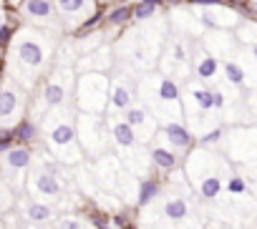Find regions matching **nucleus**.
<instances>
[{"instance_id": "obj_11", "label": "nucleus", "mask_w": 257, "mask_h": 229, "mask_svg": "<svg viewBox=\"0 0 257 229\" xmlns=\"http://www.w3.org/2000/svg\"><path fill=\"white\" fill-rule=\"evenodd\" d=\"M164 136H167V144L172 146V149H189V144H192V134H189V129H184L182 124H177V121H172V124H167L164 126Z\"/></svg>"}, {"instance_id": "obj_24", "label": "nucleus", "mask_w": 257, "mask_h": 229, "mask_svg": "<svg viewBox=\"0 0 257 229\" xmlns=\"http://www.w3.org/2000/svg\"><path fill=\"white\" fill-rule=\"evenodd\" d=\"M152 16H154V6L152 3H142V6L134 8V18H139V21H152Z\"/></svg>"}, {"instance_id": "obj_7", "label": "nucleus", "mask_w": 257, "mask_h": 229, "mask_svg": "<svg viewBox=\"0 0 257 229\" xmlns=\"http://www.w3.org/2000/svg\"><path fill=\"white\" fill-rule=\"evenodd\" d=\"M31 191H36L38 196H58L61 194V181H58V169L48 166V169H38L31 176Z\"/></svg>"}, {"instance_id": "obj_8", "label": "nucleus", "mask_w": 257, "mask_h": 229, "mask_svg": "<svg viewBox=\"0 0 257 229\" xmlns=\"http://www.w3.org/2000/svg\"><path fill=\"white\" fill-rule=\"evenodd\" d=\"M162 214H164V219H167V221L179 224V226H182L189 216H194V214H192L189 201H187L184 196H177V194H172L169 199H164V204H162Z\"/></svg>"}, {"instance_id": "obj_28", "label": "nucleus", "mask_w": 257, "mask_h": 229, "mask_svg": "<svg viewBox=\"0 0 257 229\" xmlns=\"http://www.w3.org/2000/svg\"><path fill=\"white\" fill-rule=\"evenodd\" d=\"M229 186H232L234 191H242V189H244V184H242L239 179H232V184H229Z\"/></svg>"}, {"instance_id": "obj_29", "label": "nucleus", "mask_w": 257, "mask_h": 229, "mask_svg": "<svg viewBox=\"0 0 257 229\" xmlns=\"http://www.w3.org/2000/svg\"><path fill=\"white\" fill-rule=\"evenodd\" d=\"M142 3H152V6H157V3H162V0H142Z\"/></svg>"}, {"instance_id": "obj_25", "label": "nucleus", "mask_w": 257, "mask_h": 229, "mask_svg": "<svg viewBox=\"0 0 257 229\" xmlns=\"http://www.w3.org/2000/svg\"><path fill=\"white\" fill-rule=\"evenodd\" d=\"M56 229H83V224H81L78 219H73V216H63V219L56 224Z\"/></svg>"}, {"instance_id": "obj_10", "label": "nucleus", "mask_w": 257, "mask_h": 229, "mask_svg": "<svg viewBox=\"0 0 257 229\" xmlns=\"http://www.w3.org/2000/svg\"><path fill=\"white\" fill-rule=\"evenodd\" d=\"M21 113V93L16 88H6L0 91V124H11Z\"/></svg>"}, {"instance_id": "obj_2", "label": "nucleus", "mask_w": 257, "mask_h": 229, "mask_svg": "<svg viewBox=\"0 0 257 229\" xmlns=\"http://www.w3.org/2000/svg\"><path fill=\"white\" fill-rule=\"evenodd\" d=\"M108 93H111V83L98 71H88V73H83L78 78V88H76L78 108H83L88 113H96V111H101L106 106Z\"/></svg>"}, {"instance_id": "obj_17", "label": "nucleus", "mask_w": 257, "mask_h": 229, "mask_svg": "<svg viewBox=\"0 0 257 229\" xmlns=\"http://www.w3.org/2000/svg\"><path fill=\"white\" fill-rule=\"evenodd\" d=\"M31 164V151L28 149H13L6 154V169L8 171H23Z\"/></svg>"}, {"instance_id": "obj_16", "label": "nucleus", "mask_w": 257, "mask_h": 229, "mask_svg": "<svg viewBox=\"0 0 257 229\" xmlns=\"http://www.w3.org/2000/svg\"><path fill=\"white\" fill-rule=\"evenodd\" d=\"M23 11L33 21H51L53 18V3L51 0H26Z\"/></svg>"}, {"instance_id": "obj_18", "label": "nucleus", "mask_w": 257, "mask_h": 229, "mask_svg": "<svg viewBox=\"0 0 257 229\" xmlns=\"http://www.w3.org/2000/svg\"><path fill=\"white\" fill-rule=\"evenodd\" d=\"M152 161L159 166V169H174L177 166V154L167 146H152Z\"/></svg>"}, {"instance_id": "obj_5", "label": "nucleus", "mask_w": 257, "mask_h": 229, "mask_svg": "<svg viewBox=\"0 0 257 229\" xmlns=\"http://www.w3.org/2000/svg\"><path fill=\"white\" fill-rule=\"evenodd\" d=\"M126 121L132 124V129L137 131L139 141H149L157 134V129H159V119L152 116L144 106H132L128 108L126 111Z\"/></svg>"}, {"instance_id": "obj_23", "label": "nucleus", "mask_w": 257, "mask_h": 229, "mask_svg": "<svg viewBox=\"0 0 257 229\" xmlns=\"http://www.w3.org/2000/svg\"><path fill=\"white\" fill-rule=\"evenodd\" d=\"M128 18H132V11H128L126 6H121V8H116V11L108 16V23H111V26H121V23H126Z\"/></svg>"}, {"instance_id": "obj_1", "label": "nucleus", "mask_w": 257, "mask_h": 229, "mask_svg": "<svg viewBox=\"0 0 257 229\" xmlns=\"http://www.w3.org/2000/svg\"><path fill=\"white\" fill-rule=\"evenodd\" d=\"M46 141L53 156L63 164L78 161L81 149H78V131L71 119H66V113H51V119L46 121Z\"/></svg>"}, {"instance_id": "obj_27", "label": "nucleus", "mask_w": 257, "mask_h": 229, "mask_svg": "<svg viewBox=\"0 0 257 229\" xmlns=\"http://www.w3.org/2000/svg\"><path fill=\"white\" fill-rule=\"evenodd\" d=\"M8 38H11V31H8V28H3V31H0V46H3Z\"/></svg>"}, {"instance_id": "obj_13", "label": "nucleus", "mask_w": 257, "mask_h": 229, "mask_svg": "<svg viewBox=\"0 0 257 229\" xmlns=\"http://www.w3.org/2000/svg\"><path fill=\"white\" fill-rule=\"evenodd\" d=\"M189 101H192L194 108H197V111H192V119H197L199 113H202V116H207V113L214 108L212 91H207V88H192V91H189Z\"/></svg>"}, {"instance_id": "obj_26", "label": "nucleus", "mask_w": 257, "mask_h": 229, "mask_svg": "<svg viewBox=\"0 0 257 229\" xmlns=\"http://www.w3.org/2000/svg\"><path fill=\"white\" fill-rule=\"evenodd\" d=\"M212 101H214V108L219 111V108L224 106V96H222V91H212Z\"/></svg>"}, {"instance_id": "obj_21", "label": "nucleus", "mask_w": 257, "mask_h": 229, "mask_svg": "<svg viewBox=\"0 0 257 229\" xmlns=\"http://www.w3.org/2000/svg\"><path fill=\"white\" fill-rule=\"evenodd\" d=\"M224 76H227V81H229L232 86H242V83H244V76H247V71H244L239 63L229 61V63H224Z\"/></svg>"}, {"instance_id": "obj_22", "label": "nucleus", "mask_w": 257, "mask_h": 229, "mask_svg": "<svg viewBox=\"0 0 257 229\" xmlns=\"http://www.w3.org/2000/svg\"><path fill=\"white\" fill-rule=\"evenodd\" d=\"M33 136H36V126H33L31 121L18 124V129H16V139H21V141H31Z\"/></svg>"}, {"instance_id": "obj_9", "label": "nucleus", "mask_w": 257, "mask_h": 229, "mask_svg": "<svg viewBox=\"0 0 257 229\" xmlns=\"http://www.w3.org/2000/svg\"><path fill=\"white\" fill-rule=\"evenodd\" d=\"M66 68L61 71V73H56V78H51L48 83H46V88H43V101L48 103V106H61L63 101H66V96H68V81H66Z\"/></svg>"}, {"instance_id": "obj_14", "label": "nucleus", "mask_w": 257, "mask_h": 229, "mask_svg": "<svg viewBox=\"0 0 257 229\" xmlns=\"http://www.w3.org/2000/svg\"><path fill=\"white\" fill-rule=\"evenodd\" d=\"M56 6L66 18H81L93 11V0H56Z\"/></svg>"}, {"instance_id": "obj_19", "label": "nucleus", "mask_w": 257, "mask_h": 229, "mask_svg": "<svg viewBox=\"0 0 257 229\" xmlns=\"http://www.w3.org/2000/svg\"><path fill=\"white\" fill-rule=\"evenodd\" d=\"M157 196H159V184H157V181H152V179L142 181V186H139V196H137L139 206H147V204H152Z\"/></svg>"}, {"instance_id": "obj_4", "label": "nucleus", "mask_w": 257, "mask_h": 229, "mask_svg": "<svg viewBox=\"0 0 257 229\" xmlns=\"http://www.w3.org/2000/svg\"><path fill=\"white\" fill-rule=\"evenodd\" d=\"M16 58L21 61V66H26V68H31V71H38V68L46 63L48 53H46L43 41L36 38V33H26V36L16 43Z\"/></svg>"}, {"instance_id": "obj_12", "label": "nucleus", "mask_w": 257, "mask_h": 229, "mask_svg": "<svg viewBox=\"0 0 257 229\" xmlns=\"http://www.w3.org/2000/svg\"><path fill=\"white\" fill-rule=\"evenodd\" d=\"M108 101H111V108L113 111H128V108H132V101H134V88H128L121 81L118 83H111Z\"/></svg>"}, {"instance_id": "obj_15", "label": "nucleus", "mask_w": 257, "mask_h": 229, "mask_svg": "<svg viewBox=\"0 0 257 229\" xmlns=\"http://www.w3.org/2000/svg\"><path fill=\"white\" fill-rule=\"evenodd\" d=\"M194 56V71H197V76L199 78H212L214 73H217V58L212 56V53H207V51H194L192 53Z\"/></svg>"}, {"instance_id": "obj_30", "label": "nucleus", "mask_w": 257, "mask_h": 229, "mask_svg": "<svg viewBox=\"0 0 257 229\" xmlns=\"http://www.w3.org/2000/svg\"><path fill=\"white\" fill-rule=\"evenodd\" d=\"M252 53H254V58H257V43H254V46H252Z\"/></svg>"}, {"instance_id": "obj_6", "label": "nucleus", "mask_w": 257, "mask_h": 229, "mask_svg": "<svg viewBox=\"0 0 257 229\" xmlns=\"http://www.w3.org/2000/svg\"><path fill=\"white\" fill-rule=\"evenodd\" d=\"M194 161L202 166V179H194V186L197 191L204 196V199H214L219 191H222V176L217 169H207V154H194Z\"/></svg>"}, {"instance_id": "obj_20", "label": "nucleus", "mask_w": 257, "mask_h": 229, "mask_svg": "<svg viewBox=\"0 0 257 229\" xmlns=\"http://www.w3.org/2000/svg\"><path fill=\"white\" fill-rule=\"evenodd\" d=\"M26 216L31 219V221H48L51 216H53V209L48 206V204H28V209H26Z\"/></svg>"}, {"instance_id": "obj_3", "label": "nucleus", "mask_w": 257, "mask_h": 229, "mask_svg": "<svg viewBox=\"0 0 257 229\" xmlns=\"http://www.w3.org/2000/svg\"><path fill=\"white\" fill-rule=\"evenodd\" d=\"M152 101H154V106H157V119H159V124L169 116V113H167V106H172L174 111H182V103H179V86H177L172 78H157V81H154Z\"/></svg>"}]
</instances>
